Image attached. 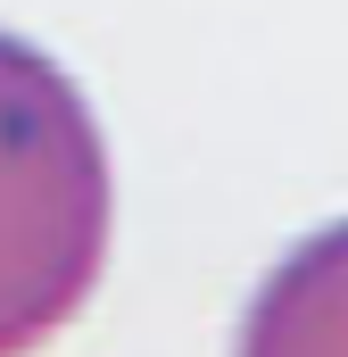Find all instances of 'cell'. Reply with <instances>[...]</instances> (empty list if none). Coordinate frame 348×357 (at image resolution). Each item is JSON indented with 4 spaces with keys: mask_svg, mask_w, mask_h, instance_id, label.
<instances>
[{
    "mask_svg": "<svg viewBox=\"0 0 348 357\" xmlns=\"http://www.w3.org/2000/svg\"><path fill=\"white\" fill-rule=\"evenodd\" d=\"M116 241V167L84 84L0 25V357L84 324Z\"/></svg>",
    "mask_w": 348,
    "mask_h": 357,
    "instance_id": "1",
    "label": "cell"
},
{
    "mask_svg": "<svg viewBox=\"0 0 348 357\" xmlns=\"http://www.w3.org/2000/svg\"><path fill=\"white\" fill-rule=\"evenodd\" d=\"M232 357H348V216L282 250L241 307Z\"/></svg>",
    "mask_w": 348,
    "mask_h": 357,
    "instance_id": "2",
    "label": "cell"
}]
</instances>
